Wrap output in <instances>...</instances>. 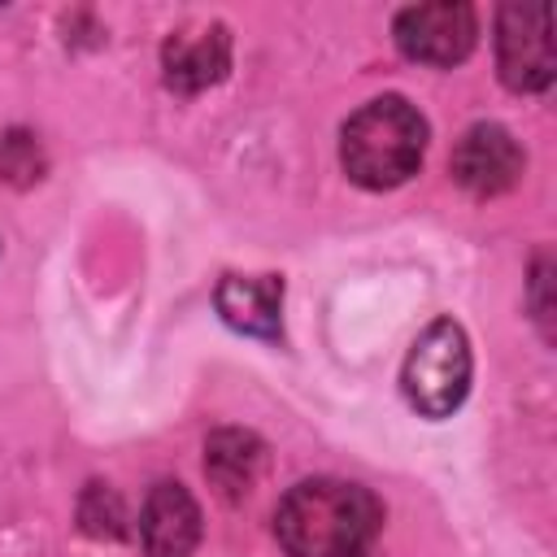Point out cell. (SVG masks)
<instances>
[{"instance_id":"7c38bea8","label":"cell","mask_w":557,"mask_h":557,"mask_svg":"<svg viewBox=\"0 0 557 557\" xmlns=\"http://www.w3.org/2000/svg\"><path fill=\"white\" fill-rule=\"evenodd\" d=\"M0 174H4L9 183H17V187H26V183H35V178L44 174V152H39L35 135L9 131V135L0 139Z\"/></svg>"},{"instance_id":"52a82bcc","label":"cell","mask_w":557,"mask_h":557,"mask_svg":"<svg viewBox=\"0 0 557 557\" xmlns=\"http://www.w3.org/2000/svg\"><path fill=\"white\" fill-rule=\"evenodd\" d=\"M200 544V505L183 483H157L139 509V548L144 557H191Z\"/></svg>"},{"instance_id":"277c9868","label":"cell","mask_w":557,"mask_h":557,"mask_svg":"<svg viewBox=\"0 0 557 557\" xmlns=\"http://www.w3.org/2000/svg\"><path fill=\"white\" fill-rule=\"evenodd\" d=\"M474 39H479V22H474V9L461 0H431L396 13V44L409 61L457 65L470 57Z\"/></svg>"},{"instance_id":"30bf717a","label":"cell","mask_w":557,"mask_h":557,"mask_svg":"<svg viewBox=\"0 0 557 557\" xmlns=\"http://www.w3.org/2000/svg\"><path fill=\"white\" fill-rule=\"evenodd\" d=\"M261 466H265V444L252 431L222 426L205 440V474L222 500H244L257 487Z\"/></svg>"},{"instance_id":"7a4b0ae2","label":"cell","mask_w":557,"mask_h":557,"mask_svg":"<svg viewBox=\"0 0 557 557\" xmlns=\"http://www.w3.org/2000/svg\"><path fill=\"white\" fill-rule=\"evenodd\" d=\"M426 152V122L400 96H379L361 104L339 131V161L352 183L383 191L405 183Z\"/></svg>"},{"instance_id":"3957f363","label":"cell","mask_w":557,"mask_h":557,"mask_svg":"<svg viewBox=\"0 0 557 557\" xmlns=\"http://www.w3.org/2000/svg\"><path fill=\"white\" fill-rule=\"evenodd\" d=\"M400 387H405V400L422 418H448L466 400V392H470V344H466V331L453 318L431 322L413 339V348L405 357V370H400Z\"/></svg>"},{"instance_id":"5b68a950","label":"cell","mask_w":557,"mask_h":557,"mask_svg":"<svg viewBox=\"0 0 557 557\" xmlns=\"http://www.w3.org/2000/svg\"><path fill=\"white\" fill-rule=\"evenodd\" d=\"M496 65L505 87L544 91L553 83V35L548 4H505L496 17Z\"/></svg>"},{"instance_id":"6da1fadb","label":"cell","mask_w":557,"mask_h":557,"mask_svg":"<svg viewBox=\"0 0 557 557\" xmlns=\"http://www.w3.org/2000/svg\"><path fill=\"white\" fill-rule=\"evenodd\" d=\"M379 527V500L344 479H305L274 509V535L287 557H366Z\"/></svg>"},{"instance_id":"8fae6325","label":"cell","mask_w":557,"mask_h":557,"mask_svg":"<svg viewBox=\"0 0 557 557\" xmlns=\"http://www.w3.org/2000/svg\"><path fill=\"white\" fill-rule=\"evenodd\" d=\"M78 527L91 540H122L126 535V505L109 483H87L78 496Z\"/></svg>"},{"instance_id":"ba28073f","label":"cell","mask_w":557,"mask_h":557,"mask_svg":"<svg viewBox=\"0 0 557 557\" xmlns=\"http://www.w3.org/2000/svg\"><path fill=\"white\" fill-rule=\"evenodd\" d=\"M231 65V35L226 26H183L161 44V70H165V87L191 96L213 87Z\"/></svg>"},{"instance_id":"8992f818","label":"cell","mask_w":557,"mask_h":557,"mask_svg":"<svg viewBox=\"0 0 557 557\" xmlns=\"http://www.w3.org/2000/svg\"><path fill=\"white\" fill-rule=\"evenodd\" d=\"M518 174H522V148H518V139H513L505 126H496V122L470 126V131L457 139V148H453V178H457L470 196H479V200L509 191V187L518 183Z\"/></svg>"},{"instance_id":"9c48e42d","label":"cell","mask_w":557,"mask_h":557,"mask_svg":"<svg viewBox=\"0 0 557 557\" xmlns=\"http://www.w3.org/2000/svg\"><path fill=\"white\" fill-rule=\"evenodd\" d=\"M218 313L226 326L257 335V339H278L283 335V278L278 274H226L218 283Z\"/></svg>"}]
</instances>
